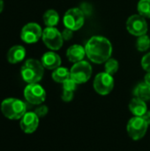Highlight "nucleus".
<instances>
[{
    "label": "nucleus",
    "instance_id": "nucleus-7",
    "mask_svg": "<svg viewBox=\"0 0 150 151\" xmlns=\"http://www.w3.org/2000/svg\"><path fill=\"white\" fill-rule=\"evenodd\" d=\"M42 39L44 44L52 50H58L64 42L62 34L55 27H47L42 31Z\"/></svg>",
    "mask_w": 150,
    "mask_h": 151
},
{
    "label": "nucleus",
    "instance_id": "nucleus-4",
    "mask_svg": "<svg viewBox=\"0 0 150 151\" xmlns=\"http://www.w3.org/2000/svg\"><path fill=\"white\" fill-rule=\"evenodd\" d=\"M92 75V66L87 61L75 63L70 70L71 78L77 83L82 84L87 82Z\"/></svg>",
    "mask_w": 150,
    "mask_h": 151
},
{
    "label": "nucleus",
    "instance_id": "nucleus-23",
    "mask_svg": "<svg viewBox=\"0 0 150 151\" xmlns=\"http://www.w3.org/2000/svg\"><path fill=\"white\" fill-rule=\"evenodd\" d=\"M76 86H77V83L72 78H69L68 80H66L63 83V90H67V91L73 92L76 89Z\"/></svg>",
    "mask_w": 150,
    "mask_h": 151
},
{
    "label": "nucleus",
    "instance_id": "nucleus-5",
    "mask_svg": "<svg viewBox=\"0 0 150 151\" xmlns=\"http://www.w3.org/2000/svg\"><path fill=\"white\" fill-rule=\"evenodd\" d=\"M148 127L149 125L142 119V117L134 116L128 121L126 126V130L128 135L133 141H139L145 136L148 131Z\"/></svg>",
    "mask_w": 150,
    "mask_h": 151
},
{
    "label": "nucleus",
    "instance_id": "nucleus-6",
    "mask_svg": "<svg viewBox=\"0 0 150 151\" xmlns=\"http://www.w3.org/2000/svg\"><path fill=\"white\" fill-rule=\"evenodd\" d=\"M63 21L65 27L76 31L81 28L84 25L85 14L80 8H72L65 12Z\"/></svg>",
    "mask_w": 150,
    "mask_h": 151
},
{
    "label": "nucleus",
    "instance_id": "nucleus-17",
    "mask_svg": "<svg viewBox=\"0 0 150 151\" xmlns=\"http://www.w3.org/2000/svg\"><path fill=\"white\" fill-rule=\"evenodd\" d=\"M133 95L135 97L140 98L145 102L149 101V100H150V86L145 82L140 83L134 88Z\"/></svg>",
    "mask_w": 150,
    "mask_h": 151
},
{
    "label": "nucleus",
    "instance_id": "nucleus-2",
    "mask_svg": "<svg viewBox=\"0 0 150 151\" xmlns=\"http://www.w3.org/2000/svg\"><path fill=\"white\" fill-rule=\"evenodd\" d=\"M20 74L24 81L28 84L38 83L43 77L44 66L39 60L29 58L21 67Z\"/></svg>",
    "mask_w": 150,
    "mask_h": 151
},
{
    "label": "nucleus",
    "instance_id": "nucleus-27",
    "mask_svg": "<svg viewBox=\"0 0 150 151\" xmlns=\"http://www.w3.org/2000/svg\"><path fill=\"white\" fill-rule=\"evenodd\" d=\"M73 98V92L72 91H67V90H63L62 93V100L65 102H70Z\"/></svg>",
    "mask_w": 150,
    "mask_h": 151
},
{
    "label": "nucleus",
    "instance_id": "nucleus-26",
    "mask_svg": "<svg viewBox=\"0 0 150 151\" xmlns=\"http://www.w3.org/2000/svg\"><path fill=\"white\" fill-rule=\"evenodd\" d=\"M61 34H62V37H63V39L65 41H69V40H71L72 38L73 31L69 29V28H67V27H65Z\"/></svg>",
    "mask_w": 150,
    "mask_h": 151
},
{
    "label": "nucleus",
    "instance_id": "nucleus-11",
    "mask_svg": "<svg viewBox=\"0 0 150 151\" xmlns=\"http://www.w3.org/2000/svg\"><path fill=\"white\" fill-rule=\"evenodd\" d=\"M42 36V29L37 23L30 22L26 24L20 32L21 40L28 44L35 43Z\"/></svg>",
    "mask_w": 150,
    "mask_h": 151
},
{
    "label": "nucleus",
    "instance_id": "nucleus-9",
    "mask_svg": "<svg viewBox=\"0 0 150 151\" xmlns=\"http://www.w3.org/2000/svg\"><path fill=\"white\" fill-rule=\"evenodd\" d=\"M127 31L135 36H141L148 32V23L146 19L140 14H134L128 18L126 21Z\"/></svg>",
    "mask_w": 150,
    "mask_h": 151
},
{
    "label": "nucleus",
    "instance_id": "nucleus-18",
    "mask_svg": "<svg viewBox=\"0 0 150 151\" xmlns=\"http://www.w3.org/2000/svg\"><path fill=\"white\" fill-rule=\"evenodd\" d=\"M71 78L70 71L65 67H58L55 69L52 73V79L57 83H64L66 80Z\"/></svg>",
    "mask_w": 150,
    "mask_h": 151
},
{
    "label": "nucleus",
    "instance_id": "nucleus-8",
    "mask_svg": "<svg viewBox=\"0 0 150 151\" xmlns=\"http://www.w3.org/2000/svg\"><path fill=\"white\" fill-rule=\"evenodd\" d=\"M24 97L31 104H41L46 99L44 88L38 83L28 84L24 89Z\"/></svg>",
    "mask_w": 150,
    "mask_h": 151
},
{
    "label": "nucleus",
    "instance_id": "nucleus-28",
    "mask_svg": "<svg viewBox=\"0 0 150 151\" xmlns=\"http://www.w3.org/2000/svg\"><path fill=\"white\" fill-rule=\"evenodd\" d=\"M80 9L82 11V12L85 14V16L86 15H89L92 12V6L88 3H83Z\"/></svg>",
    "mask_w": 150,
    "mask_h": 151
},
{
    "label": "nucleus",
    "instance_id": "nucleus-3",
    "mask_svg": "<svg viewBox=\"0 0 150 151\" xmlns=\"http://www.w3.org/2000/svg\"><path fill=\"white\" fill-rule=\"evenodd\" d=\"M1 111L4 117L16 120L21 119L27 112L26 104L17 98L4 99L1 104Z\"/></svg>",
    "mask_w": 150,
    "mask_h": 151
},
{
    "label": "nucleus",
    "instance_id": "nucleus-14",
    "mask_svg": "<svg viewBox=\"0 0 150 151\" xmlns=\"http://www.w3.org/2000/svg\"><path fill=\"white\" fill-rule=\"evenodd\" d=\"M26 57V50L21 45L12 46L7 52V60L11 64L21 62Z\"/></svg>",
    "mask_w": 150,
    "mask_h": 151
},
{
    "label": "nucleus",
    "instance_id": "nucleus-30",
    "mask_svg": "<svg viewBox=\"0 0 150 151\" xmlns=\"http://www.w3.org/2000/svg\"><path fill=\"white\" fill-rule=\"evenodd\" d=\"M145 83H147L150 86V72H148L145 76Z\"/></svg>",
    "mask_w": 150,
    "mask_h": 151
},
{
    "label": "nucleus",
    "instance_id": "nucleus-22",
    "mask_svg": "<svg viewBox=\"0 0 150 151\" xmlns=\"http://www.w3.org/2000/svg\"><path fill=\"white\" fill-rule=\"evenodd\" d=\"M118 62L114 59V58H110L105 62V65H104V69H105V73L113 75L115 74L118 70Z\"/></svg>",
    "mask_w": 150,
    "mask_h": 151
},
{
    "label": "nucleus",
    "instance_id": "nucleus-21",
    "mask_svg": "<svg viewBox=\"0 0 150 151\" xmlns=\"http://www.w3.org/2000/svg\"><path fill=\"white\" fill-rule=\"evenodd\" d=\"M136 47H137V50L141 52H143V51H146L149 50V48L150 47V38L144 35H141V36H139L138 40H137V43H136Z\"/></svg>",
    "mask_w": 150,
    "mask_h": 151
},
{
    "label": "nucleus",
    "instance_id": "nucleus-24",
    "mask_svg": "<svg viewBox=\"0 0 150 151\" xmlns=\"http://www.w3.org/2000/svg\"><path fill=\"white\" fill-rule=\"evenodd\" d=\"M141 66L145 71H147V73L150 72V52L145 55L141 59Z\"/></svg>",
    "mask_w": 150,
    "mask_h": 151
},
{
    "label": "nucleus",
    "instance_id": "nucleus-25",
    "mask_svg": "<svg viewBox=\"0 0 150 151\" xmlns=\"http://www.w3.org/2000/svg\"><path fill=\"white\" fill-rule=\"evenodd\" d=\"M34 113L39 117V118H43L44 116H46V114L48 113V107L45 105H41L38 108L35 109Z\"/></svg>",
    "mask_w": 150,
    "mask_h": 151
},
{
    "label": "nucleus",
    "instance_id": "nucleus-29",
    "mask_svg": "<svg viewBox=\"0 0 150 151\" xmlns=\"http://www.w3.org/2000/svg\"><path fill=\"white\" fill-rule=\"evenodd\" d=\"M142 119L148 123V125H150V111H148L143 116H142Z\"/></svg>",
    "mask_w": 150,
    "mask_h": 151
},
{
    "label": "nucleus",
    "instance_id": "nucleus-13",
    "mask_svg": "<svg viewBox=\"0 0 150 151\" xmlns=\"http://www.w3.org/2000/svg\"><path fill=\"white\" fill-rule=\"evenodd\" d=\"M41 62L42 65L44 66V68H47L49 70H55L60 66L61 58L54 51H49L43 54V56L42 57Z\"/></svg>",
    "mask_w": 150,
    "mask_h": 151
},
{
    "label": "nucleus",
    "instance_id": "nucleus-31",
    "mask_svg": "<svg viewBox=\"0 0 150 151\" xmlns=\"http://www.w3.org/2000/svg\"><path fill=\"white\" fill-rule=\"evenodd\" d=\"M3 9H4V2L3 0H0V13L2 12Z\"/></svg>",
    "mask_w": 150,
    "mask_h": 151
},
{
    "label": "nucleus",
    "instance_id": "nucleus-12",
    "mask_svg": "<svg viewBox=\"0 0 150 151\" xmlns=\"http://www.w3.org/2000/svg\"><path fill=\"white\" fill-rule=\"evenodd\" d=\"M19 126L24 133L33 134L39 126V117L34 113V111L26 112V114L20 119Z\"/></svg>",
    "mask_w": 150,
    "mask_h": 151
},
{
    "label": "nucleus",
    "instance_id": "nucleus-16",
    "mask_svg": "<svg viewBox=\"0 0 150 151\" xmlns=\"http://www.w3.org/2000/svg\"><path fill=\"white\" fill-rule=\"evenodd\" d=\"M129 110L135 117H142L148 111V107L145 101L134 97L129 104Z\"/></svg>",
    "mask_w": 150,
    "mask_h": 151
},
{
    "label": "nucleus",
    "instance_id": "nucleus-10",
    "mask_svg": "<svg viewBox=\"0 0 150 151\" xmlns=\"http://www.w3.org/2000/svg\"><path fill=\"white\" fill-rule=\"evenodd\" d=\"M114 88V79L112 75L107 73H98L94 80V88L95 90L102 96H106L110 94Z\"/></svg>",
    "mask_w": 150,
    "mask_h": 151
},
{
    "label": "nucleus",
    "instance_id": "nucleus-1",
    "mask_svg": "<svg viewBox=\"0 0 150 151\" xmlns=\"http://www.w3.org/2000/svg\"><path fill=\"white\" fill-rule=\"evenodd\" d=\"M86 55L95 64L105 63L111 58L112 54V46L111 42L103 36L91 37L85 46Z\"/></svg>",
    "mask_w": 150,
    "mask_h": 151
},
{
    "label": "nucleus",
    "instance_id": "nucleus-15",
    "mask_svg": "<svg viewBox=\"0 0 150 151\" xmlns=\"http://www.w3.org/2000/svg\"><path fill=\"white\" fill-rule=\"evenodd\" d=\"M86 54L85 47H82L79 44H73L66 51V57L70 62L77 63L82 61Z\"/></svg>",
    "mask_w": 150,
    "mask_h": 151
},
{
    "label": "nucleus",
    "instance_id": "nucleus-20",
    "mask_svg": "<svg viewBox=\"0 0 150 151\" xmlns=\"http://www.w3.org/2000/svg\"><path fill=\"white\" fill-rule=\"evenodd\" d=\"M137 9L140 15L150 19V0H140Z\"/></svg>",
    "mask_w": 150,
    "mask_h": 151
},
{
    "label": "nucleus",
    "instance_id": "nucleus-19",
    "mask_svg": "<svg viewBox=\"0 0 150 151\" xmlns=\"http://www.w3.org/2000/svg\"><path fill=\"white\" fill-rule=\"evenodd\" d=\"M43 21L47 27H55L58 24L59 15L55 10H48L43 14Z\"/></svg>",
    "mask_w": 150,
    "mask_h": 151
}]
</instances>
